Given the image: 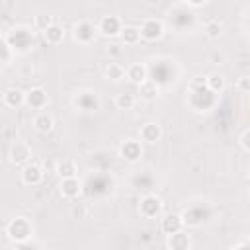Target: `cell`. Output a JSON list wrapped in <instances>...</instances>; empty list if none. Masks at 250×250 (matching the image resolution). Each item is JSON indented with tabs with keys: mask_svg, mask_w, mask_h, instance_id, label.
Here are the masks:
<instances>
[{
	"mask_svg": "<svg viewBox=\"0 0 250 250\" xmlns=\"http://www.w3.org/2000/svg\"><path fill=\"white\" fill-rule=\"evenodd\" d=\"M184 225H186V219H184V215H180V213H168V215H164L162 217V221H160V229H162V232L168 236V234H174V232H178V230H184Z\"/></svg>",
	"mask_w": 250,
	"mask_h": 250,
	"instance_id": "30bf717a",
	"label": "cell"
},
{
	"mask_svg": "<svg viewBox=\"0 0 250 250\" xmlns=\"http://www.w3.org/2000/svg\"><path fill=\"white\" fill-rule=\"evenodd\" d=\"M203 31H205V35H207L209 39H219L221 33H223V23H221L219 20H209V21L205 23Z\"/></svg>",
	"mask_w": 250,
	"mask_h": 250,
	"instance_id": "d4e9b609",
	"label": "cell"
},
{
	"mask_svg": "<svg viewBox=\"0 0 250 250\" xmlns=\"http://www.w3.org/2000/svg\"><path fill=\"white\" fill-rule=\"evenodd\" d=\"M47 102H49L47 92H45L43 88H39V86L29 88V90L25 92V105L31 107V109H43V107L47 105Z\"/></svg>",
	"mask_w": 250,
	"mask_h": 250,
	"instance_id": "8fae6325",
	"label": "cell"
},
{
	"mask_svg": "<svg viewBox=\"0 0 250 250\" xmlns=\"http://www.w3.org/2000/svg\"><path fill=\"white\" fill-rule=\"evenodd\" d=\"M166 246L172 248V250H188V248L191 246V238H189L188 232L178 230V232H174V234H168Z\"/></svg>",
	"mask_w": 250,
	"mask_h": 250,
	"instance_id": "9a60e30c",
	"label": "cell"
},
{
	"mask_svg": "<svg viewBox=\"0 0 250 250\" xmlns=\"http://www.w3.org/2000/svg\"><path fill=\"white\" fill-rule=\"evenodd\" d=\"M186 4H189V6H193V8H199V6H203V4H207L209 0H184Z\"/></svg>",
	"mask_w": 250,
	"mask_h": 250,
	"instance_id": "f546056e",
	"label": "cell"
},
{
	"mask_svg": "<svg viewBox=\"0 0 250 250\" xmlns=\"http://www.w3.org/2000/svg\"><path fill=\"white\" fill-rule=\"evenodd\" d=\"M225 86H227V80L223 74H211L207 78V88L211 94H221L225 90Z\"/></svg>",
	"mask_w": 250,
	"mask_h": 250,
	"instance_id": "cb8c5ba5",
	"label": "cell"
},
{
	"mask_svg": "<svg viewBox=\"0 0 250 250\" xmlns=\"http://www.w3.org/2000/svg\"><path fill=\"white\" fill-rule=\"evenodd\" d=\"M141 29V37L145 41H158L164 35V23L156 18H146L143 20V23L139 25Z\"/></svg>",
	"mask_w": 250,
	"mask_h": 250,
	"instance_id": "5b68a950",
	"label": "cell"
},
{
	"mask_svg": "<svg viewBox=\"0 0 250 250\" xmlns=\"http://www.w3.org/2000/svg\"><path fill=\"white\" fill-rule=\"evenodd\" d=\"M33 23H35V27H37V29L45 31L49 25H53V23H55V20H53V16H51V14H37V16H35V20H33Z\"/></svg>",
	"mask_w": 250,
	"mask_h": 250,
	"instance_id": "4316f807",
	"label": "cell"
},
{
	"mask_svg": "<svg viewBox=\"0 0 250 250\" xmlns=\"http://www.w3.org/2000/svg\"><path fill=\"white\" fill-rule=\"evenodd\" d=\"M127 78L133 82V84H143L146 78H148V70H146V66L143 64V62H133V64H129L127 66Z\"/></svg>",
	"mask_w": 250,
	"mask_h": 250,
	"instance_id": "2e32d148",
	"label": "cell"
},
{
	"mask_svg": "<svg viewBox=\"0 0 250 250\" xmlns=\"http://www.w3.org/2000/svg\"><path fill=\"white\" fill-rule=\"evenodd\" d=\"M119 37H121V41H123L125 45H137V43L143 39V37H141V29L135 27V25H125Z\"/></svg>",
	"mask_w": 250,
	"mask_h": 250,
	"instance_id": "603a6c76",
	"label": "cell"
},
{
	"mask_svg": "<svg viewBox=\"0 0 250 250\" xmlns=\"http://www.w3.org/2000/svg\"><path fill=\"white\" fill-rule=\"evenodd\" d=\"M12 59H14V47L10 45L8 37L2 35V66H8L12 62Z\"/></svg>",
	"mask_w": 250,
	"mask_h": 250,
	"instance_id": "484cf974",
	"label": "cell"
},
{
	"mask_svg": "<svg viewBox=\"0 0 250 250\" xmlns=\"http://www.w3.org/2000/svg\"><path fill=\"white\" fill-rule=\"evenodd\" d=\"M2 104H4L6 107L16 109V107H20V105L25 104V92L20 90V88H16V86L6 88L4 94H2Z\"/></svg>",
	"mask_w": 250,
	"mask_h": 250,
	"instance_id": "5bb4252c",
	"label": "cell"
},
{
	"mask_svg": "<svg viewBox=\"0 0 250 250\" xmlns=\"http://www.w3.org/2000/svg\"><path fill=\"white\" fill-rule=\"evenodd\" d=\"M139 135H141V141L148 143V145H154L162 139V127L154 121H148V123H143L141 129H139Z\"/></svg>",
	"mask_w": 250,
	"mask_h": 250,
	"instance_id": "4fadbf2b",
	"label": "cell"
},
{
	"mask_svg": "<svg viewBox=\"0 0 250 250\" xmlns=\"http://www.w3.org/2000/svg\"><path fill=\"white\" fill-rule=\"evenodd\" d=\"M4 35H6V33H4ZM8 41H10V45L14 47V51H16V49L27 51V49L33 45V35H31V31L25 29V27H14V39L8 37Z\"/></svg>",
	"mask_w": 250,
	"mask_h": 250,
	"instance_id": "9c48e42d",
	"label": "cell"
},
{
	"mask_svg": "<svg viewBox=\"0 0 250 250\" xmlns=\"http://www.w3.org/2000/svg\"><path fill=\"white\" fill-rule=\"evenodd\" d=\"M104 74H105V78H109L113 82H119V80H123L127 76V70L119 62H107L105 68H104Z\"/></svg>",
	"mask_w": 250,
	"mask_h": 250,
	"instance_id": "ffe728a7",
	"label": "cell"
},
{
	"mask_svg": "<svg viewBox=\"0 0 250 250\" xmlns=\"http://www.w3.org/2000/svg\"><path fill=\"white\" fill-rule=\"evenodd\" d=\"M59 191H61L62 197L74 199V197H78L82 193V184H80V180L76 176H72V178H61Z\"/></svg>",
	"mask_w": 250,
	"mask_h": 250,
	"instance_id": "7c38bea8",
	"label": "cell"
},
{
	"mask_svg": "<svg viewBox=\"0 0 250 250\" xmlns=\"http://www.w3.org/2000/svg\"><path fill=\"white\" fill-rule=\"evenodd\" d=\"M43 39H45V43H49V45H61V43L64 41V27L59 25V23L49 25V27L43 31Z\"/></svg>",
	"mask_w": 250,
	"mask_h": 250,
	"instance_id": "ac0fdd59",
	"label": "cell"
},
{
	"mask_svg": "<svg viewBox=\"0 0 250 250\" xmlns=\"http://www.w3.org/2000/svg\"><path fill=\"white\" fill-rule=\"evenodd\" d=\"M139 94H141V98H143V100H146V102H152V100H156V98H158L160 90H158L156 82L145 80L143 84H139Z\"/></svg>",
	"mask_w": 250,
	"mask_h": 250,
	"instance_id": "44dd1931",
	"label": "cell"
},
{
	"mask_svg": "<svg viewBox=\"0 0 250 250\" xmlns=\"http://www.w3.org/2000/svg\"><path fill=\"white\" fill-rule=\"evenodd\" d=\"M119 156L127 162H139L141 156H143V146L139 141L135 139H125L121 145H119Z\"/></svg>",
	"mask_w": 250,
	"mask_h": 250,
	"instance_id": "ba28073f",
	"label": "cell"
},
{
	"mask_svg": "<svg viewBox=\"0 0 250 250\" xmlns=\"http://www.w3.org/2000/svg\"><path fill=\"white\" fill-rule=\"evenodd\" d=\"M53 127H55V119H53L51 113L39 111V113L33 117V129H35L37 133H49V131H53Z\"/></svg>",
	"mask_w": 250,
	"mask_h": 250,
	"instance_id": "e0dca14e",
	"label": "cell"
},
{
	"mask_svg": "<svg viewBox=\"0 0 250 250\" xmlns=\"http://www.w3.org/2000/svg\"><path fill=\"white\" fill-rule=\"evenodd\" d=\"M98 31L104 37H119L123 31V23H121L119 16H104L98 21Z\"/></svg>",
	"mask_w": 250,
	"mask_h": 250,
	"instance_id": "52a82bcc",
	"label": "cell"
},
{
	"mask_svg": "<svg viewBox=\"0 0 250 250\" xmlns=\"http://www.w3.org/2000/svg\"><path fill=\"white\" fill-rule=\"evenodd\" d=\"M55 172H57L61 178H72V176L78 174V166H76V162H74L72 158H62V160L57 162Z\"/></svg>",
	"mask_w": 250,
	"mask_h": 250,
	"instance_id": "d6986e66",
	"label": "cell"
},
{
	"mask_svg": "<svg viewBox=\"0 0 250 250\" xmlns=\"http://www.w3.org/2000/svg\"><path fill=\"white\" fill-rule=\"evenodd\" d=\"M162 207H164V203H162V199H160L156 193H146V195H143L141 201H139V213H141L145 219H154V217H158V215L162 213Z\"/></svg>",
	"mask_w": 250,
	"mask_h": 250,
	"instance_id": "3957f363",
	"label": "cell"
},
{
	"mask_svg": "<svg viewBox=\"0 0 250 250\" xmlns=\"http://www.w3.org/2000/svg\"><path fill=\"white\" fill-rule=\"evenodd\" d=\"M135 104H137V96H135L133 92H121V94L115 96V105H117V109L129 111V109L135 107Z\"/></svg>",
	"mask_w": 250,
	"mask_h": 250,
	"instance_id": "7402d4cb",
	"label": "cell"
},
{
	"mask_svg": "<svg viewBox=\"0 0 250 250\" xmlns=\"http://www.w3.org/2000/svg\"><path fill=\"white\" fill-rule=\"evenodd\" d=\"M8 158L16 166H23L31 160V148L25 141H14L8 148Z\"/></svg>",
	"mask_w": 250,
	"mask_h": 250,
	"instance_id": "277c9868",
	"label": "cell"
},
{
	"mask_svg": "<svg viewBox=\"0 0 250 250\" xmlns=\"http://www.w3.org/2000/svg\"><path fill=\"white\" fill-rule=\"evenodd\" d=\"M236 90L238 92H250V76H240L236 80Z\"/></svg>",
	"mask_w": 250,
	"mask_h": 250,
	"instance_id": "83f0119b",
	"label": "cell"
},
{
	"mask_svg": "<svg viewBox=\"0 0 250 250\" xmlns=\"http://www.w3.org/2000/svg\"><path fill=\"white\" fill-rule=\"evenodd\" d=\"M96 33H100L98 31V25H94L88 20H80V21H76L72 25V37H74V41H78L82 45L94 43L96 41Z\"/></svg>",
	"mask_w": 250,
	"mask_h": 250,
	"instance_id": "7a4b0ae2",
	"label": "cell"
},
{
	"mask_svg": "<svg viewBox=\"0 0 250 250\" xmlns=\"http://www.w3.org/2000/svg\"><path fill=\"white\" fill-rule=\"evenodd\" d=\"M240 145H242V148H244L246 152H250V129H246V131L242 133V137H240Z\"/></svg>",
	"mask_w": 250,
	"mask_h": 250,
	"instance_id": "f1b7e54d",
	"label": "cell"
},
{
	"mask_svg": "<svg viewBox=\"0 0 250 250\" xmlns=\"http://www.w3.org/2000/svg\"><path fill=\"white\" fill-rule=\"evenodd\" d=\"M20 176H21V182H23L25 186H39V184L43 182V178H45V172H43V168H41L39 162L29 160L27 164L21 166Z\"/></svg>",
	"mask_w": 250,
	"mask_h": 250,
	"instance_id": "8992f818",
	"label": "cell"
},
{
	"mask_svg": "<svg viewBox=\"0 0 250 250\" xmlns=\"http://www.w3.org/2000/svg\"><path fill=\"white\" fill-rule=\"evenodd\" d=\"M4 234L14 242H27L33 236V225L27 217H14L4 225Z\"/></svg>",
	"mask_w": 250,
	"mask_h": 250,
	"instance_id": "6da1fadb",
	"label": "cell"
}]
</instances>
